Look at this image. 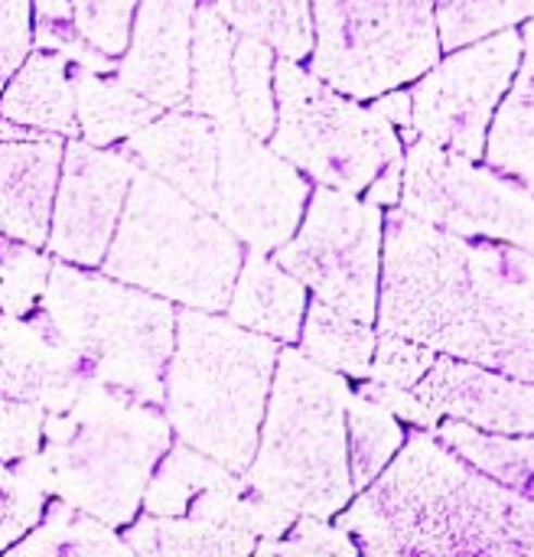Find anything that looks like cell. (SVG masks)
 I'll return each mask as SVG.
<instances>
[{"instance_id":"cell-20","label":"cell","mask_w":534,"mask_h":557,"mask_svg":"<svg viewBox=\"0 0 534 557\" xmlns=\"http://www.w3.org/2000/svg\"><path fill=\"white\" fill-rule=\"evenodd\" d=\"M467 271L489 310L534 330V251L493 238H467Z\"/></svg>"},{"instance_id":"cell-16","label":"cell","mask_w":534,"mask_h":557,"mask_svg":"<svg viewBox=\"0 0 534 557\" xmlns=\"http://www.w3.org/2000/svg\"><path fill=\"white\" fill-rule=\"evenodd\" d=\"M127 153L137 160V166L173 183L179 193L212 212L219 170V121L189 108H170V114L147 121L127 137Z\"/></svg>"},{"instance_id":"cell-17","label":"cell","mask_w":534,"mask_h":557,"mask_svg":"<svg viewBox=\"0 0 534 557\" xmlns=\"http://www.w3.org/2000/svg\"><path fill=\"white\" fill-rule=\"evenodd\" d=\"M307 304V284L297 274L268 258V251L248 248L225 313L235 323L290 346L300 343Z\"/></svg>"},{"instance_id":"cell-12","label":"cell","mask_w":534,"mask_h":557,"mask_svg":"<svg viewBox=\"0 0 534 557\" xmlns=\"http://www.w3.org/2000/svg\"><path fill=\"white\" fill-rule=\"evenodd\" d=\"M313 186L241 121L219 124V170L212 212L254 251H277L297 232Z\"/></svg>"},{"instance_id":"cell-29","label":"cell","mask_w":534,"mask_h":557,"mask_svg":"<svg viewBox=\"0 0 534 557\" xmlns=\"http://www.w3.org/2000/svg\"><path fill=\"white\" fill-rule=\"evenodd\" d=\"M241 473L225 470L212 457L199 454L196 447L183 444L166 450L160 460L150 486H147V512L150 516H186L193 499L212 486H225L238 480Z\"/></svg>"},{"instance_id":"cell-32","label":"cell","mask_w":534,"mask_h":557,"mask_svg":"<svg viewBox=\"0 0 534 557\" xmlns=\"http://www.w3.org/2000/svg\"><path fill=\"white\" fill-rule=\"evenodd\" d=\"M254 552L261 555H320V557H356L362 555L359 542L339 529L330 525V519H316V516H297V522L290 525L287 539H268L261 542Z\"/></svg>"},{"instance_id":"cell-24","label":"cell","mask_w":534,"mask_h":557,"mask_svg":"<svg viewBox=\"0 0 534 557\" xmlns=\"http://www.w3.org/2000/svg\"><path fill=\"white\" fill-rule=\"evenodd\" d=\"M375 330L323 300L307 304L300 349L326 369L343 372L346 379H365L375 356Z\"/></svg>"},{"instance_id":"cell-31","label":"cell","mask_w":534,"mask_h":557,"mask_svg":"<svg viewBox=\"0 0 534 557\" xmlns=\"http://www.w3.org/2000/svg\"><path fill=\"white\" fill-rule=\"evenodd\" d=\"M440 46L447 52L519 26L534 16V0H434Z\"/></svg>"},{"instance_id":"cell-34","label":"cell","mask_w":534,"mask_h":557,"mask_svg":"<svg viewBox=\"0 0 534 557\" xmlns=\"http://www.w3.org/2000/svg\"><path fill=\"white\" fill-rule=\"evenodd\" d=\"M72 7L85 42H91L104 55L124 52L137 0H72Z\"/></svg>"},{"instance_id":"cell-33","label":"cell","mask_w":534,"mask_h":557,"mask_svg":"<svg viewBox=\"0 0 534 557\" xmlns=\"http://www.w3.org/2000/svg\"><path fill=\"white\" fill-rule=\"evenodd\" d=\"M434 359H437V349H431L424 343H414V339H405L395 333H378L369 379L398 385V388H414L427 375Z\"/></svg>"},{"instance_id":"cell-13","label":"cell","mask_w":534,"mask_h":557,"mask_svg":"<svg viewBox=\"0 0 534 557\" xmlns=\"http://www.w3.org/2000/svg\"><path fill=\"white\" fill-rule=\"evenodd\" d=\"M134 173L137 160L117 150H98L88 140H72L52 202V251L85 268L101 264Z\"/></svg>"},{"instance_id":"cell-36","label":"cell","mask_w":534,"mask_h":557,"mask_svg":"<svg viewBox=\"0 0 534 557\" xmlns=\"http://www.w3.org/2000/svg\"><path fill=\"white\" fill-rule=\"evenodd\" d=\"M401 186H405V157L401 160H392L375 180L372 186L365 189V199L388 209V206H398L401 202Z\"/></svg>"},{"instance_id":"cell-19","label":"cell","mask_w":534,"mask_h":557,"mask_svg":"<svg viewBox=\"0 0 534 557\" xmlns=\"http://www.w3.org/2000/svg\"><path fill=\"white\" fill-rule=\"evenodd\" d=\"M235 39L238 29L219 13L215 3H199L193 16V49H189V111H199L219 124L238 121L235 98Z\"/></svg>"},{"instance_id":"cell-9","label":"cell","mask_w":534,"mask_h":557,"mask_svg":"<svg viewBox=\"0 0 534 557\" xmlns=\"http://www.w3.org/2000/svg\"><path fill=\"white\" fill-rule=\"evenodd\" d=\"M382 248V206L359 199L356 193L320 186L310 193L307 212L290 242L274 251V261L297 274L313 300L362 323H378Z\"/></svg>"},{"instance_id":"cell-26","label":"cell","mask_w":534,"mask_h":557,"mask_svg":"<svg viewBox=\"0 0 534 557\" xmlns=\"http://www.w3.org/2000/svg\"><path fill=\"white\" fill-rule=\"evenodd\" d=\"M127 548L144 555H251L254 535L183 516H150L127 532Z\"/></svg>"},{"instance_id":"cell-37","label":"cell","mask_w":534,"mask_h":557,"mask_svg":"<svg viewBox=\"0 0 534 557\" xmlns=\"http://www.w3.org/2000/svg\"><path fill=\"white\" fill-rule=\"evenodd\" d=\"M372 108H378L401 134H405V140L411 144V140H418V134L411 131V91H405V88H392V91H385V95H378L375 101H372Z\"/></svg>"},{"instance_id":"cell-3","label":"cell","mask_w":534,"mask_h":557,"mask_svg":"<svg viewBox=\"0 0 534 557\" xmlns=\"http://www.w3.org/2000/svg\"><path fill=\"white\" fill-rule=\"evenodd\" d=\"M277 359V339L212 310H179L163 379L170 428L183 444L245 476L258 450Z\"/></svg>"},{"instance_id":"cell-35","label":"cell","mask_w":534,"mask_h":557,"mask_svg":"<svg viewBox=\"0 0 534 557\" xmlns=\"http://www.w3.org/2000/svg\"><path fill=\"white\" fill-rule=\"evenodd\" d=\"M356 392H362L365 398H372V401H378V405H385L395 418H401V421H408V424H414V428H421V431H434L444 418L427 405V401H421L418 398V392L414 388H398V385H385V382H375V379H369L365 385H359Z\"/></svg>"},{"instance_id":"cell-22","label":"cell","mask_w":534,"mask_h":557,"mask_svg":"<svg viewBox=\"0 0 534 557\" xmlns=\"http://www.w3.org/2000/svg\"><path fill=\"white\" fill-rule=\"evenodd\" d=\"M0 114L16 124L69 134L75 131V95L62 55H33L0 98Z\"/></svg>"},{"instance_id":"cell-4","label":"cell","mask_w":534,"mask_h":557,"mask_svg":"<svg viewBox=\"0 0 534 557\" xmlns=\"http://www.w3.org/2000/svg\"><path fill=\"white\" fill-rule=\"evenodd\" d=\"M349 379L303 349H281L261 437L245 480L271 503L333 519L352 499L346 405Z\"/></svg>"},{"instance_id":"cell-7","label":"cell","mask_w":534,"mask_h":557,"mask_svg":"<svg viewBox=\"0 0 534 557\" xmlns=\"http://www.w3.org/2000/svg\"><path fill=\"white\" fill-rule=\"evenodd\" d=\"M310 72L336 91L369 101L418 82L440 62L434 0H310Z\"/></svg>"},{"instance_id":"cell-6","label":"cell","mask_w":534,"mask_h":557,"mask_svg":"<svg viewBox=\"0 0 534 557\" xmlns=\"http://www.w3.org/2000/svg\"><path fill=\"white\" fill-rule=\"evenodd\" d=\"M274 91L277 124L268 144L320 186L365 193L392 160L405 157L398 127L378 108L336 91L297 59H277Z\"/></svg>"},{"instance_id":"cell-10","label":"cell","mask_w":534,"mask_h":557,"mask_svg":"<svg viewBox=\"0 0 534 557\" xmlns=\"http://www.w3.org/2000/svg\"><path fill=\"white\" fill-rule=\"evenodd\" d=\"M401 209L463 238H493L534 251V189L496 166L431 144H408Z\"/></svg>"},{"instance_id":"cell-21","label":"cell","mask_w":534,"mask_h":557,"mask_svg":"<svg viewBox=\"0 0 534 557\" xmlns=\"http://www.w3.org/2000/svg\"><path fill=\"white\" fill-rule=\"evenodd\" d=\"M522 69L502 98L486 140V163L534 189V16L522 29Z\"/></svg>"},{"instance_id":"cell-15","label":"cell","mask_w":534,"mask_h":557,"mask_svg":"<svg viewBox=\"0 0 534 557\" xmlns=\"http://www.w3.org/2000/svg\"><path fill=\"white\" fill-rule=\"evenodd\" d=\"M199 0H140L121 82L157 108H183L189 95L193 16Z\"/></svg>"},{"instance_id":"cell-14","label":"cell","mask_w":534,"mask_h":557,"mask_svg":"<svg viewBox=\"0 0 534 557\" xmlns=\"http://www.w3.org/2000/svg\"><path fill=\"white\" fill-rule=\"evenodd\" d=\"M414 392L440 418H457L493 434H534V382L480 362L437 352Z\"/></svg>"},{"instance_id":"cell-28","label":"cell","mask_w":534,"mask_h":557,"mask_svg":"<svg viewBox=\"0 0 534 557\" xmlns=\"http://www.w3.org/2000/svg\"><path fill=\"white\" fill-rule=\"evenodd\" d=\"M346 441H349L352 486L356 493H362L395 460L408 434L401 428V418H395L385 405L365 398L362 392H352L346 405Z\"/></svg>"},{"instance_id":"cell-1","label":"cell","mask_w":534,"mask_h":557,"mask_svg":"<svg viewBox=\"0 0 534 557\" xmlns=\"http://www.w3.org/2000/svg\"><path fill=\"white\" fill-rule=\"evenodd\" d=\"M362 555H532L534 499L483 473L434 431L408 434L395 460L336 516Z\"/></svg>"},{"instance_id":"cell-27","label":"cell","mask_w":534,"mask_h":557,"mask_svg":"<svg viewBox=\"0 0 534 557\" xmlns=\"http://www.w3.org/2000/svg\"><path fill=\"white\" fill-rule=\"evenodd\" d=\"M78 127L88 144H111L121 137H131L147 121H153L163 108L127 88L124 82H104L95 75H82L78 95H75Z\"/></svg>"},{"instance_id":"cell-30","label":"cell","mask_w":534,"mask_h":557,"mask_svg":"<svg viewBox=\"0 0 534 557\" xmlns=\"http://www.w3.org/2000/svg\"><path fill=\"white\" fill-rule=\"evenodd\" d=\"M235 98H238V121L258 134L271 137L277 124V91H274V65L277 52L258 36L238 33L235 39Z\"/></svg>"},{"instance_id":"cell-5","label":"cell","mask_w":534,"mask_h":557,"mask_svg":"<svg viewBox=\"0 0 534 557\" xmlns=\"http://www.w3.org/2000/svg\"><path fill=\"white\" fill-rule=\"evenodd\" d=\"M245 251L238 235L173 183L137 166L104 274L196 310H225Z\"/></svg>"},{"instance_id":"cell-8","label":"cell","mask_w":534,"mask_h":557,"mask_svg":"<svg viewBox=\"0 0 534 557\" xmlns=\"http://www.w3.org/2000/svg\"><path fill=\"white\" fill-rule=\"evenodd\" d=\"M49 310L59 333L78 352L98 359L114 385L137 401H163V379L176 336V310L163 297L55 268Z\"/></svg>"},{"instance_id":"cell-2","label":"cell","mask_w":534,"mask_h":557,"mask_svg":"<svg viewBox=\"0 0 534 557\" xmlns=\"http://www.w3.org/2000/svg\"><path fill=\"white\" fill-rule=\"evenodd\" d=\"M378 326L534 382V330L483 304L467 271V238L405 209L385 215Z\"/></svg>"},{"instance_id":"cell-11","label":"cell","mask_w":534,"mask_h":557,"mask_svg":"<svg viewBox=\"0 0 534 557\" xmlns=\"http://www.w3.org/2000/svg\"><path fill=\"white\" fill-rule=\"evenodd\" d=\"M525 55V36L509 26L454 49L411 88V131L470 160L486 157L489 127Z\"/></svg>"},{"instance_id":"cell-18","label":"cell","mask_w":534,"mask_h":557,"mask_svg":"<svg viewBox=\"0 0 534 557\" xmlns=\"http://www.w3.org/2000/svg\"><path fill=\"white\" fill-rule=\"evenodd\" d=\"M59 157V140L0 144V222L29 245H39L49 228Z\"/></svg>"},{"instance_id":"cell-23","label":"cell","mask_w":534,"mask_h":557,"mask_svg":"<svg viewBox=\"0 0 534 557\" xmlns=\"http://www.w3.org/2000/svg\"><path fill=\"white\" fill-rule=\"evenodd\" d=\"M434 434L483 473L534 499V434H493L457 418L440 421Z\"/></svg>"},{"instance_id":"cell-25","label":"cell","mask_w":534,"mask_h":557,"mask_svg":"<svg viewBox=\"0 0 534 557\" xmlns=\"http://www.w3.org/2000/svg\"><path fill=\"white\" fill-rule=\"evenodd\" d=\"M219 13L248 36L264 39L284 59H307L313 52V3L310 0H215Z\"/></svg>"}]
</instances>
